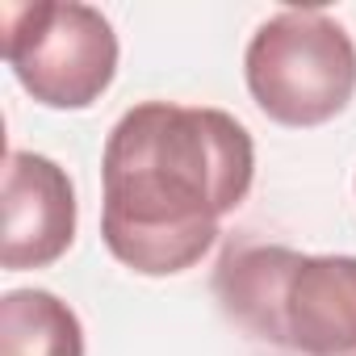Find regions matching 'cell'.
Here are the masks:
<instances>
[{
    "label": "cell",
    "mask_w": 356,
    "mask_h": 356,
    "mask_svg": "<svg viewBox=\"0 0 356 356\" xmlns=\"http://www.w3.org/2000/svg\"><path fill=\"white\" fill-rule=\"evenodd\" d=\"M101 239L126 268L172 277L218 239V218L239 210L256 147L243 122L210 105L143 101L109 130Z\"/></svg>",
    "instance_id": "1"
},
{
    "label": "cell",
    "mask_w": 356,
    "mask_h": 356,
    "mask_svg": "<svg viewBox=\"0 0 356 356\" xmlns=\"http://www.w3.org/2000/svg\"><path fill=\"white\" fill-rule=\"evenodd\" d=\"M214 293L252 339L285 356H356V256L231 243Z\"/></svg>",
    "instance_id": "2"
},
{
    "label": "cell",
    "mask_w": 356,
    "mask_h": 356,
    "mask_svg": "<svg viewBox=\"0 0 356 356\" xmlns=\"http://www.w3.org/2000/svg\"><path fill=\"white\" fill-rule=\"evenodd\" d=\"M252 101L281 126H323L356 97V42L318 9L268 17L243 55Z\"/></svg>",
    "instance_id": "3"
},
{
    "label": "cell",
    "mask_w": 356,
    "mask_h": 356,
    "mask_svg": "<svg viewBox=\"0 0 356 356\" xmlns=\"http://www.w3.org/2000/svg\"><path fill=\"white\" fill-rule=\"evenodd\" d=\"M5 59L47 109H88L113 84L118 34L101 9L76 0L5 9Z\"/></svg>",
    "instance_id": "4"
},
{
    "label": "cell",
    "mask_w": 356,
    "mask_h": 356,
    "mask_svg": "<svg viewBox=\"0 0 356 356\" xmlns=\"http://www.w3.org/2000/svg\"><path fill=\"white\" fill-rule=\"evenodd\" d=\"M76 239V189L72 176L34 151H9L5 159V239L0 264L9 273L55 264Z\"/></svg>",
    "instance_id": "5"
},
{
    "label": "cell",
    "mask_w": 356,
    "mask_h": 356,
    "mask_svg": "<svg viewBox=\"0 0 356 356\" xmlns=\"http://www.w3.org/2000/svg\"><path fill=\"white\" fill-rule=\"evenodd\" d=\"M0 356H84V327L51 289H13L0 302Z\"/></svg>",
    "instance_id": "6"
}]
</instances>
